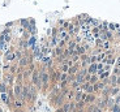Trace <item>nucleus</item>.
Segmentation results:
<instances>
[{
  "mask_svg": "<svg viewBox=\"0 0 120 112\" xmlns=\"http://www.w3.org/2000/svg\"><path fill=\"white\" fill-rule=\"evenodd\" d=\"M15 106L17 107V108H21V107L24 106V102H22V100H20V99H16L15 100Z\"/></svg>",
  "mask_w": 120,
  "mask_h": 112,
  "instance_id": "obj_8",
  "label": "nucleus"
},
{
  "mask_svg": "<svg viewBox=\"0 0 120 112\" xmlns=\"http://www.w3.org/2000/svg\"><path fill=\"white\" fill-rule=\"evenodd\" d=\"M68 70H69V65L67 63H63L60 65V72L61 73H68Z\"/></svg>",
  "mask_w": 120,
  "mask_h": 112,
  "instance_id": "obj_4",
  "label": "nucleus"
},
{
  "mask_svg": "<svg viewBox=\"0 0 120 112\" xmlns=\"http://www.w3.org/2000/svg\"><path fill=\"white\" fill-rule=\"evenodd\" d=\"M7 83H4V82H0V93H7Z\"/></svg>",
  "mask_w": 120,
  "mask_h": 112,
  "instance_id": "obj_7",
  "label": "nucleus"
},
{
  "mask_svg": "<svg viewBox=\"0 0 120 112\" xmlns=\"http://www.w3.org/2000/svg\"><path fill=\"white\" fill-rule=\"evenodd\" d=\"M80 70V65H78L77 63H75L72 65V67H69V70H68V74L69 76H76L77 74V72Z\"/></svg>",
  "mask_w": 120,
  "mask_h": 112,
  "instance_id": "obj_1",
  "label": "nucleus"
},
{
  "mask_svg": "<svg viewBox=\"0 0 120 112\" xmlns=\"http://www.w3.org/2000/svg\"><path fill=\"white\" fill-rule=\"evenodd\" d=\"M67 112H71V111H67Z\"/></svg>",
  "mask_w": 120,
  "mask_h": 112,
  "instance_id": "obj_10",
  "label": "nucleus"
},
{
  "mask_svg": "<svg viewBox=\"0 0 120 112\" xmlns=\"http://www.w3.org/2000/svg\"><path fill=\"white\" fill-rule=\"evenodd\" d=\"M97 70H98V64H97V63H91V64H89V68H87V73H90V74H97Z\"/></svg>",
  "mask_w": 120,
  "mask_h": 112,
  "instance_id": "obj_3",
  "label": "nucleus"
},
{
  "mask_svg": "<svg viewBox=\"0 0 120 112\" xmlns=\"http://www.w3.org/2000/svg\"><path fill=\"white\" fill-rule=\"evenodd\" d=\"M95 100H97L95 94H94V93H91V94H86V98L84 99V102H85L86 104H93Z\"/></svg>",
  "mask_w": 120,
  "mask_h": 112,
  "instance_id": "obj_2",
  "label": "nucleus"
},
{
  "mask_svg": "<svg viewBox=\"0 0 120 112\" xmlns=\"http://www.w3.org/2000/svg\"><path fill=\"white\" fill-rule=\"evenodd\" d=\"M98 81H99L98 76H97V74H91V77H90V79H89L90 83H95V82H98Z\"/></svg>",
  "mask_w": 120,
  "mask_h": 112,
  "instance_id": "obj_6",
  "label": "nucleus"
},
{
  "mask_svg": "<svg viewBox=\"0 0 120 112\" xmlns=\"http://www.w3.org/2000/svg\"><path fill=\"white\" fill-rule=\"evenodd\" d=\"M8 98H9L8 93H0V99L3 100L4 103H8Z\"/></svg>",
  "mask_w": 120,
  "mask_h": 112,
  "instance_id": "obj_5",
  "label": "nucleus"
},
{
  "mask_svg": "<svg viewBox=\"0 0 120 112\" xmlns=\"http://www.w3.org/2000/svg\"><path fill=\"white\" fill-rule=\"evenodd\" d=\"M112 112H120V104H114V107H112Z\"/></svg>",
  "mask_w": 120,
  "mask_h": 112,
  "instance_id": "obj_9",
  "label": "nucleus"
}]
</instances>
